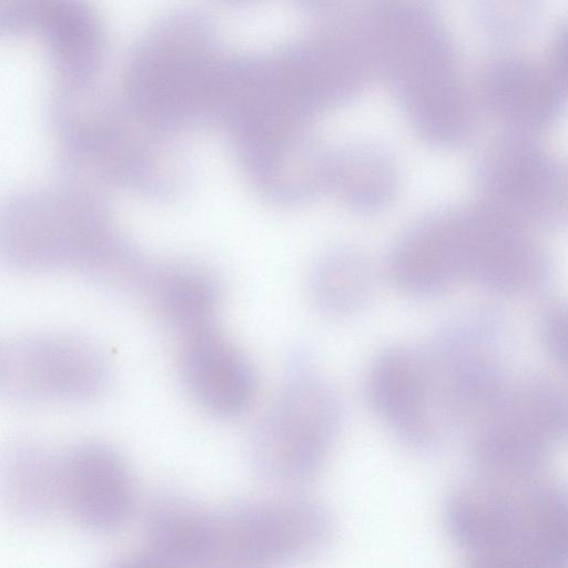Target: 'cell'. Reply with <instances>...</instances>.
Wrapping results in <instances>:
<instances>
[{"label": "cell", "instance_id": "cell-12", "mask_svg": "<svg viewBox=\"0 0 568 568\" xmlns=\"http://www.w3.org/2000/svg\"><path fill=\"white\" fill-rule=\"evenodd\" d=\"M61 510L94 534L121 529L136 506V487L125 457L102 440L80 442L60 463Z\"/></svg>", "mask_w": 568, "mask_h": 568}, {"label": "cell", "instance_id": "cell-13", "mask_svg": "<svg viewBox=\"0 0 568 568\" xmlns=\"http://www.w3.org/2000/svg\"><path fill=\"white\" fill-rule=\"evenodd\" d=\"M182 384L192 399L219 418H235L252 406L257 371L239 348L210 334L194 336L179 359Z\"/></svg>", "mask_w": 568, "mask_h": 568}, {"label": "cell", "instance_id": "cell-22", "mask_svg": "<svg viewBox=\"0 0 568 568\" xmlns=\"http://www.w3.org/2000/svg\"><path fill=\"white\" fill-rule=\"evenodd\" d=\"M297 4L313 14H327L339 6L342 0H295Z\"/></svg>", "mask_w": 568, "mask_h": 568}, {"label": "cell", "instance_id": "cell-9", "mask_svg": "<svg viewBox=\"0 0 568 568\" xmlns=\"http://www.w3.org/2000/svg\"><path fill=\"white\" fill-rule=\"evenodd\" d=\"M474 178L484 203L526 227L566 223V169L530 135L509 132L489 142L474 163Z\"/></svg>", "mask_w": 568, "mask_h": 568}, {"label": "cell", "instance_id": "cell-4", "mask_svg": "<svg viewBox=\"0 0 568 568\" xmlns=\"http://www.w3.org/2000/svg\"><path fill=\"white\" fill-rule=\"evenodd\" d=\"M225 59L209 18L178 9L139 40L128 63L126 88L140 108L158 114L217 103Z\"/></svg>", "mask_w": 568, "mask_h": 568}, {"label": "cell", "instance_id": "cell-1", "mask_svg": "<svg viewBox=\"0 0 568 568\" xmlns=\"http://www.w3.org/2000/svg\"><path fill=\"white\" fill-rule=\"evenodd\" d=\"M567 493L542 473L476 471L444 506L448 536L473 566L564 568L568 561Z\"/></svg>", "mask_w": 568, "mask_h": 568}, {"label": "cell", "instance_id": "cell-7", "mask_svg": "<svg viewBox=\"0 0 568 568\" xmlns=\"http://www.w3.org/2000/svg\"><path fill=\"white\" fill-rule=\"evenodd\" d=\"M112 367L94 342L39 333L0 343V396L18 404H87L110 388Z\"/></svg>", "mask_w": 568, "mask_h": 568}, {"label": "cell", "instance_id": "cell-11", "mask_svg": "<svg viewBox=\"0 0 568 568\" xmlns=\"http://www.w3.org/2000/svg\"><path fill=\"white\" fill-rule=\"evenodd\" d=\"M397 43L398 92L418 135L436 146H455L473 130L468 101L437 34L408 22Z\"/></svg>", "mask_w": 568, "mask_h": 568}, {"label": "cell", "instance_id": "cell-18", "mask_svg": "<svg viewBox=\"0 0 568 568\" xmlns=\"http://www.w3.org/2000/svg\"><path fill=\"white\" fill-rule=\"evenodd\" d=\"M564 99V81L532 73L521 65L504 68L488 82L485 100L489 110L513 132L524 135L548 128Z\"/></svg>", "mask_w": 568, "mask_h": 568}, {"label": "cell", "instance_id": "cell-2", "mask_svg": "<svg viewBox=\"0 0 568 568\" xmlns=\"http://www.w3.org/2000/svg\"><path fill=\"white\" fill-rule=\"evenodd\" d=\"M110 253L106 224L85 190L36 187L0 205V257L13 268L100 276Z\"/></svg>", "mask_w": 568, "mask_h": 568}, {"label": "cell", "instance_id": "cell-8", "mask_svg": "<svg viewBox=\"0 0 568 568\" xmlns=\"http://www.w3.org/2000/svg\"><path fill=\"white\" fill-rule=\"evenodd\" d=\"M460 281L503 295H526L550 278V262L517 223L481 202L447 209Z\"/></svg>", "mask_w": 568, "mask_h": 568}, {"label": "cell", "instance_id": "cell-16", "mask_svg": "<svg viewBox=\"0 0 568 568\" xmlns=\"http://www.w3.org/2000/svg\"><path fill=\"white\" fill-rule=\"evenodd\" d=\"M61 454L33 438L0 447V506L21 521H39L61 509Z\"/></svg>", "mask_w": 568, "mask_h": 568}, {"label": "cell", "instance_id": "cell-14", "mask_svg": "<svg viewBox=\"0 0 568 568\" xmlns=\"http://www.w3.org/2000/svg\"><path fill=\"white\" fill-rule=\"evenodd\" d=\"M211 508L176 491L156 495L149 504L133 565H211Z\"/></svg>", "mask_w": 568, "mask_h": 568}, {"label": "cell", "instance_id": "cell-3", "mask_svg": "<svg viewBox=\"0 0 568 568\" xmlns=\"http://www.w3.org/2000/svg\"><path fill=\"white\" fill-rule=\"evenodd\" d=\"M343 406L306 352L287 361L284 381L247 443V462L262 479L296 485L311 479L337 440Z\"/></svg>", "mask_w": 568, "mask_h": 568}, {"label": "cell", "instance_id": "cell-23", "mask_svg": "<svg viewBox=\"0 0 568 568\" xmlns=\"http://www.w3.org/2000/svg\"><path fill=\"white\" fill-rule=\"evenodd\" d=\"M223 1H226V2H230V3L239 4V3H246V2H251V1H253V0H223Z\"/></svg>", "mask_w": 568, "mask_h": 568}, {"label": "cell", "instance_id": "cell-17", "mask_svg": "<svg viewBox=\"0 0 568 568\" xmlns=\"http://www.w3.org/2000/svg\"><path fill=\"white\" fill-rule=\"evenodd\" d=\"M387 273L397 288L418 298L439 296L459 282L443 211L420 220L397 240Z\"/></svg>", "mask_w": 568, "mask_h": 568}, {"label": "cell", "instance_id": "cell-19", "mask_svg": "<svg viewBox=\"0 0 568 568\" xmlns=\"http://www.w3.org/2000/svg\"><path fill=\"white\" fill-rule=\"evenodd\" d=\"M335 184L347 205L361 214H373L394 200L399 183L390 153L372 142L344 148L332 166Z\"/></svg>", "mask_w": 568, "mask_h": 568}, {"label": "cell", "instance_id": "cell-6", "mask_svg": "<svg viewBox=\"0 0 568 568\" xmlns=\"http://www.w3.org/2000/svg\"><path fill=\"white\" fill-rule=\"evenodd\" d=\"M336 521L326 506L306 496L239 499L211 508V565H264L325 549Z\"/></svg>", "mask_w": 568, "mask_h": 568}, {"label": "cell", "instance_id": "cell-15", "mask_svg": "<svg viewBox=\"0 0 568 568\" xmlns=\"http://www.w3.org/2000/svg\"><path fill=\"white\" fill-rule=\"evenodd\" d=\"M23 19L40 32L69 89L84 88L102 59L103 34L85 0H23Z\"/></svg>", "mask_w": 568, "mask_h": 568}, {"label": "cell", "instance_id": "cell-5", "mask_svg": "<svg viewBox=\"0 0 568 568\" xmlns=\"http://www.w3.org/2000/svg\"><path fill=\"white\" fill-rule=\"evenodd\" d=\"M567 394L546 376L509 381L470 428L476 471L501 476L542 473L567 434Z\"/></svg>", "mask_w": 568, "mask_h": 568}, {"label": "cell", "instance_id": "cell-10", "mask_svg": "<svg viewBox=\"0 0 568 568\" xmlns=\"http://www.w3.org/2000/svg\"><path fill=\"white\" fill-rule=\"evenodd\" d=\"M369 407L410 449L438 452L453 435L426 347L389 346L373 359L365 383Z\"/></svg>", "mask_w": 568, "mask_h": 568}, {"label": "cell", "instance_id": "cell-21", "mask_svg": "<svg viewBox=\"0 0 568 568\" xmlns=\"http://www.w3.org/2000/svg\"><path fill=\"white\" fill-rule=\"evenodd\" d=\"M537 333L541 347L549 359L566 367L567 321L565 306L559 303L545 305L537 320Z\"/></svg>", "mask_w": 568, "mask_h": 568}, {"label": "cell", "instance_id": "cell-20", "mask_svg": "<svg viewBox=\"0 0 568 568\" xmlns=\"http://www.w3.org/2000/svg\"><path fill=\"white\" fill-rule=\"evenodd\" d=\"M322 280V306L338 317L361 312L368 303L374 286L371 262L354 248L335 253L325 264Z\"/></svg>", "mask_w": 568, "mask_h": 568}]
</instances>
